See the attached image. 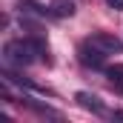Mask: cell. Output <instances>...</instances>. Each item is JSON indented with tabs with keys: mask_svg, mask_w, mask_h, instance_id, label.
<instances>
[{
	"mask_svg": "<svg viewBox=\"0 0 123 123\" xmlns=\"http://www.w3.org/2000/svg\"><path fill=\"white\" fill-rule=\"evenodd\" d=\"M46 55H49V46L37 34L34 37H20V40H9L3 46V60H6V66H17V69L31 66V63H37V60H46Z\"/></svg>",
	"mask_w": 123,
	"mask_h": 123,
	"instance_id": "cell-1",
	"label": "cell"
},
{
	"mask_svg": "<svg viewBox=\"0 0 123 123\" xmlns=\"http://www.w3.org/2000/svg\"><path fill=\"white\" fill-rule=\"evenodd\" d=\"M77 60L83 63L86 69H103L106 52H100L92 40H86V43H80V49H77Z\"/></svg>",
	"mask_w": 123,
	"mask_h": 123,
	"instance_id": "cell-2",
	"label": "cell"
},
{
	"mask_svg": "<svg viewBox=\"0 0 123 123\" xmlns=\"http://www.w3.org/2000/svg\"><path fill=\"white\" fill-rule=\"evenodd\" d=\"M94 46L100 49V52H106V55H120L123 52V40L117 37V34H109V31H97V34H92L89 37Z\"/></svg>",
	"mask_w": 123,
	"mask_h": 123,
	"instance_id": "cell-3",
	"label": "cell"
},
{
	"mask_svg": "<svg viewBox=\"0 0 123 123\" xmlns=\"http://www.w3.org/2000/svg\"><path fill=\"white\" fill-rule=\"evenodd\" d=\"M103 74L109 77L112 89L123 94V66H120V63H115V66H106V69H103Z\"/></svg>",
	"mask_w": 123,
	"mask_h": 123,
	"instance_id": "cell-4",
	"label": "cell"
},
{
	"mask_svg": "<svg viewBox=\"0 0 123 123\" xmlns=\"http://www.w3.org/2000/svg\"><path fill=\"white\" fill-rule=\"evenodd\" d=\"M77 100H80V106H83V109H92L94 115H106V109H103L100 97H94V94H89V92H80V94H77Z\"/></svg>",
	"mask_w": 123,
	"mask_h": 123,
	"instance_id": "cell-5",
	"label": "cell"
},
{
	"mask_svg": "<svg viewBox=\"0 0 123 123\" xmlns=\"http://www.w3.org/2000/svg\"><path fill=\"white\" fill-rule=\"evenodd\" d=\"M49 12H52L55 17H72V14H74V3H72V0H55V3L49 6Z\"/></svg>",
	"mask_w": 123,
	"mask_h": 123,
	"instance_id": "cell-6",
	"label": "cell"
},
{
	"mask_svg": "<svg viewBox=\"0 0 123 123\" xmlns=\"http://www.w3.org/2000/svg\"><path fill=\"white\" fill-rule=\"evenodd\" d=\"M112 9H117V12H123V0H106Z\"/></svg>",
	"mask_w": 123,
	"mask_h": 123,
	"instance_id": "cell-7",
	"label": "cell"
}]
</instances>
